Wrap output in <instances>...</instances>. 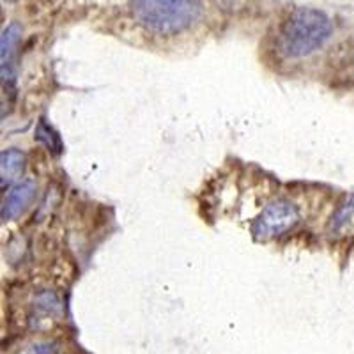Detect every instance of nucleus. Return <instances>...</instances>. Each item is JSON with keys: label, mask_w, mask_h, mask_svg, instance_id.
Returning a JSON list of instances; mask_svg holds the SVG:
<instances>
[{"label": "nucleus", "mask_w": 354, "mask_h": 354, "mask_svg": "<svg viewBox=\"0 0 354 354\" xmlns=\"http://www.w3.org/2000/svg\"><path fill=\"white\" fill-rule=\"evenodd\" d=\"M36 197V183L27 179L12 186L2 202V220L11 221L27 209L32 198Z\"/></svg>", "instance_id": "5"}, {"label": "nucleus", "mask_w": 354, "mask_h": 354, "mask_svg": "<svg viewBox=\"0 0 354 354\" xmlns=\"http://www.w3.org/2000/svg\"><path fill=\"white\" fill-rule=\"evenodd\" d=\"M25 170V154L21 151L15 149H4L0 154V183L2 188L11 186L17 181L18 177H21Z\"/></svg>", "instance_id": "6"}, {"label": "nucleus", "mask_w": 354, "mask_h": 354, "mask_svg": "<svg viewBox=\"0 0 354 354\" xmlns=\"http://www.w3.org/2000/svg\"><path fill=\"white\" fill-rule=\"evenodd\" d=\"M331 34L333 24L326 12L299 6L287 15L278 30L277 48L287 59H303L322 48Z\"/></svg>", "instance_id": "1"}, {"label": "nucleus", "mask_w": 354, "mask_h": 354, "mask_svg": "<svg viewBox=\"0 0 354 354\" xmlns=\"http://www.w3.org/2000/svg\"><path fill=\"white\" fill-rule=\"evenodd\" d=\"M32 354H57V347L53 342H37L32 346Z\"/></svg>", "instance_id": "10"}, {"label": "nucleus", "mask_w": 354, "mask_h": 354, "mask_svg": "<svg viewBox=\"0 0 354 354\" xmlns=\"http://www.w3.org/2000/svg\"><path fill=\"white\" fill-rule=\"evenodd\" d=\"M255 0H213V4L216 6L218 11L230 15V17H238L243 12L248 11L254 6Z\"/></svg>", "instance_id": "8"}, {"label": "nucleus", "mask_w": 354, "mask_h": 354, "mask_svg": "<svg viewBox=\"0 0 354 354\" xmlns=\"http://www.w3.org/2000/svg\"><path fill=\"white\" fill-rule=\"evenodd\" d=\"M354 214V197H351L346 204L337 211V214L333 216V221H331V229H340L347 221V218H351Z\"/></svg>", "instance_id": "9"}, {"label": "nucleus", "mask_w": 354, "mask_h": 354, "mask_svg": "<svg viewBox=\"0 0 354 354\" xmlns=\"http://www.w3.org/2000/svg\"><path fill=\"white\" fill-rule=\"evenodd\" d=\"M21 34H24V27L18 21H11L2 30V37H0V62L2 66L0 69H2L4 88L15 84V78H17V57Z\"/></svg>", "instance_id": "4"}, {"label": "nucleus", "mask_w": 354, "mask_h": 354, "mask_svg": "<svg viewBox=\"0 0 354 354\" xmlns=\"http://www.w3.org/2000/svg\"><path fill=\"white\" fill-rule=\"evenodd\" d=\"M36 138L39 142H43L53 154H61L62 153V142L61 137H59V133L48 124V122L41 119L39 124L36 128Z\"/></svg>", "instance_id": "7"}, {"label": "nucleus", "mask_w": 354, "mask_h": 354, "mask_svg": "<svg viewBox=\"0 0 354 354\" xmlns=\"http://www.w3.org/2000/svg\"><path fill=\"white\" fill-rule=\"evenodd\" d=\"M131 17L144 30L170 37L185 32L202 12V0H129Z\"/></svg>", "instance_id": "2"}, {"label": "nucleus", "mask_w": 354, "mask_h": 354, "mask_svg": "<svg viewBox=\"0 0 354 354\" xmlns=\"http://www.w3.org/2000/svg\"><path fill=\"white\" fill-rule=\"evenodd\" d=\"M299 209L289 201L271 202L254 221V234L261 239H270L289 232L298 225Z\"/></svg>", "instance_id": "3"}]
</instances>
